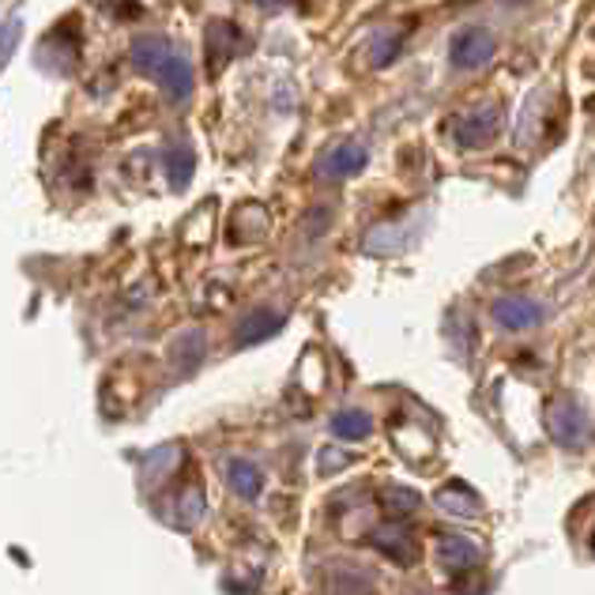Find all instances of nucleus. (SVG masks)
I'll list each match as a JSON object with an SVG mask.
<instances>
[{
  "instance_id": "nucleus-14",
  "label": "nucleus",
  "mask_w": 595,
  "mask_h": 595,
  "mask_svg": "<svg viewBox=\"0 0 595 595\" xmlns=\"http://www.w3.org/2000/svg\"><path fill=\"white\" fill-rule=\"evenodd\" d=\"M369 430H374V418L366 411H355V407L331 418V434H336L339 442H366Z\"/></svg>"
},
{
  "instance_id": "nucleus-7",
  "label": "nucleus",
  "mask_w": 595,
  "mask_h": 595,
  "mask_svg": "<svg viewBox=\"0 0 595 595\" xmlns=\"http://www.w3.org/2000/svg\"><path fill=\"white\" fill-rule=\"evenodd\" d=\"M227 230H230L234 246H249V241H257L260 234L268 230V211L260 208V204H241V208L234 211Z\"/></svg>"
},
{
  "instance_id": "nucleus-13",
  "label": "nucleus",
  "mask_w": 595,
  "mask_h": 595,
  "mask_svg": "<svg viewBox=\"0 0 595 595\" xmlns=\"http://www.w3.org/2000/svg\"><path fill=\"white\" fill-rule=\"evenodd\" d=\"M227 479L234 490H238V497H246V502L260 497V490H265V475H260V467L249 460H227Z\"/></svg>"
},
{
  "instance_id": "nucleus-16",
  "label": "nucleus",
  "mask_w": 595,
  "mask_h": 595,
  "mask_svg": "<svg viewBox=\"0 0 595 595\" xmlns=\"http://www.w3.org/2000/svg\"><path fill=\"white\" fill-rule=\"evenodd\" d=\"M325 595H374V581L358 569H339L325 584Z\"/></svg>"
},
{
  "instance_id": "nucleus-8",
  "label": "nucleus",
  "mask_w": 595,
  "mask_h": 595,
  "mask_svg": "<svg viewBox=\"0 0 595 595\" xmlns=\"http://www.w3.org/2000/svg\"><path fill=\"white\" fill-rule=\"evenodd\" d=\"M366 166V151L358 143H339L331 148L325 159H320V178H347V173H358Z\"/></svg>"
},
{
  "instance_id": "nucleus-2",
  "label": "nucleus",
  "mask_w": 595,
  "mask_h": 595,
  "mask_svg": "<svg viewBox=\"0 0 595 595\" xmlns=\"http://www.w3.org/2000/svg\"><path fill=\"white\" fill-rule=\"evenodd\" d=\"M497 125H502V106H497V102H479L475 110L464 113L456 140H460L464 148H483V143L494 140Z\"/></svg>"
},
{
  "instance_id": "nucleus-21",
  "label": "nucleus",
  "mask_w": 595,
  "mask_h": 595,
  "mask_svg": "<svg viewBox=\"0 0 595 595\" xmlns=\"http://www.w3.org/2000/svg\"><path fill=\"white\" fill-rule=\"evenodd\" d=\"M396 50H399V38H388L385 50L374 53V61H377V65H388V61H393V57H396Z\"/></svg>"
},
{
  "instance_id": "nucleus-20",
  "label": "nucleus",
  "mask_w": 595,
  "mask_h": 595,
  "mask_svg": "<svg viewBox=\"0 0 595 595\" xmlns=\"http://www.w3.org/2000/svg\"><path fill=\"white\" fill-rule=\"evenodd\" d=\"M325 456V464H320V472H336V467H344V464H350L355 456H344V453H336V448H328V453H320Z\"/></svg>"
},
{
  "instance_id": "nucleus-9",
  "label": "nucleus",
  "mask_w": 595,
  "mask_h": 595,
  "mask_svg": "<svg viewBox=\"0 0 595 595\" xmlns=\"http://www.w3.org/2000/svg\"><path fill=\"white\" fill-rule=\"evenodd\" d=\"M159 83L166 87V95H170L173 102H185L192 95V68L185 57H170V61H162L159 72Z\"/></svg>"
},
{
  "instance_id": "nucleus-4",
  "label": "nucleus",
  "mask_w": 595,
  "mask_h": 595,
  "mask_svg": "<svg viewBox=\"0 0 595 595\" xmlns=\"http://www.w3.org/2000/svg\"><path fill=\"white\" fill-rule=\"evenodd\" d=\"M494 57V38L483 27H472V31H460L453 38V65L456 68H483Z\"/></svg>"
},
{
  "instance_id": "nucleus-10",
  "label": "nucleus",
  "mask_w": 595,
  "mask_h": 595,
  "mask_svg": "<svg viewBox=\"0 0 595 595\" xmlns=\"http://www.w3.org/2000/svg\"><path fill=\"white\" fill-rule=\"evenodd\" d=\"M170 42L166 38H159V34H148V38H136L132 42V61H136V68H143V72H159L162 68V61H170Z\"/></svg>"
},
{
  "instance_id": "nucleus-1",
  "label": "nucleus",
  "mask_w": 595,
  "mask_h": 595,
  "mask_svg": "<svg viewBox=\"0 0 595 595\" xmlns=\"http://www.w3.org/2000/svg\"><path fill=\"white\" fill-rule=\"evenodd\" d=\"M546 426H551L554 442L565 448H577L584 442V434H588V418H584L577 399H569V396L554 399L551 411H546Z\"/></svg>"
},
{
  "instance_id": "nucleus-3",
  "label": "nucleus",
  "mask_w": 595,
  "mask_h": 595,
  "mask_svg": "<svg viewBox=\"0 0 595 595\" xmlns=\"http://www.w3.org/2000/svg\"><path fill=\"white\" fill-rule=\"evenodd\" d=\"M369 543H374L377 551H385L388 558L399 562V565H411V562L418 558L415 535L407 532V524H399V520H385V524H377V528L369 532Z\"/></svg>"
},
{
  "instance_id": "nucleus-12",
  "label": "nucleus",
  "mask_w": 595,
  "mask_h": 595,
  "mask_svg": "<svg viewBox=\"0 0 595 595\" xmlns=\"http://www.w3.org/2000/svg\"><path fill=\"white\" fill-rule=\"evenodd\" d=\"M282 314H271V309H257V314H249L246 320L238 325V344H260V339L276 336L282 328Z\"/></svg>"
},
{
  "instance_id": "nucleus-5",
  "label": "nucleus",
  "mask_w": 595,
  "mask_h": 595,
  "mask_svg": "<svg viewBox=\"0 0 595 595\" xmlns=\"http://www.w3.org/2000/svg\"><path fill=\"white\" fill-rule=\"evenodd\" d=\"M434 551L445 569H472V565H479V551H475V543L464 539V535H453V532L437 535Z\"/></svg>"
},
{
  "instance_id": "nucleus-15",
  "label": "nucleus",
  "mask_w": 595,
  "mask_h": 595,
  "mask_svg": "<svg viewBox=\"0 0 595 595\" xmlns=\"http://www.w3.org/2000/svg\"><path fill=\"white\" fill-rule=\"evenodd\" d=\"M192 170H197V155L185 148V143L166 151V181H170L173 189H185V185L192 181Z\"/></svg>"
},
{
  "instance_id": "nucleus-19",
  "label": "nucleus",
  "mask_w": 595,
  "mask_h": 595,
  "mask_svg": "<svg viewBox=\"0 0 595 595\" xmlns=\"http://www.w3.org/2000/svg\"><path fill=\"white\" fill-rule=\"evenodd\" d=\"M380 505H385V513H393V516H407L418 509V494L404 490V486H388V490H380Z\"/></svg>"
},
{
  "instance_id": "nucleus-11",
  "label": "nucleus",
  "mask_w": 595,
  "mask_h": 595,
  "mask_svg": "<svg viewBox=\"0 0 595 595\" xmlns=\"http://www.w3.org/2000/svg\"><path fill=\"white\" fill-rule=\"evenodd\" d=\"M234 50H238V31H234L230 23H211L208 27V65H211V72H219V68L234 57Z\"/></svg>"
},
{
  "instance_id": "nucleus-17",
  "label": "nucleus",
  "mask_w": 595,
  "mask_h": 595,
  "mask_svg": "<svg viewBox=\"0 0 595 595\" xmlns=\"http://www.w3.org/2000/svg\"><path fill=\"white\" fill-rule=\"evenodd\" d=\"M437 505L456 516H467V513H479V497L467 490L464 483H448L445 490H437Z\"/></svg>"
},
{
  "instance_id": "nucleus-6",
  "label": "nucleus",
  "mask_w": 595,
  "mask_h": 595,
  "mask_svg": "<svg viewBox=\"0 0 595 595\" xmlns=\"http://www.w3.org/2000/svg\"><path fill=\"white\" fill-rule=\"evenodd\" d=\"M494 320H497V325H505V328H513V331H520V328L539 325L543 309L535 306V301H528V298H497L494 301Z\"/></svg>"
},
{
  "instance_id": "nucleus-18",
  "label": "nucleus",
  "mask_w": 595,
  "mask_h": 595,
  "mask_svg": "<svg viewBox=\"0 0 595 595\" xmlns=\"http://www.w3.org/2000/svg\"><path fill=\"white\" fill-rule=\"evenodd\" d=\"M204 331H185V336H178V344L170 347V358L178 363L181 369H192L204 358Z\"/></svg>"
}]
</instances>
